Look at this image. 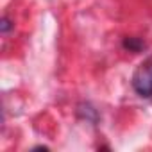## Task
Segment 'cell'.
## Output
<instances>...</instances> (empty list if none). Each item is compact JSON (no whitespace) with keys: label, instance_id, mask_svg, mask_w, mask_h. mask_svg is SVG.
Returning a JSON list of instances; mask_svg holds the SVG:
<instances>
[{"label":"cell","instance_id":"obj_1","mask_svg":"<svg viewBox=\"0 0 152 152\" xmlns=\"http://www.w3.org/2000/svg\"><path fill=\"white\" fill-rule=\"evenodd\" d=\"M132 88L138 95L152 99V59L140 64L132 75Z\"/></svg>","mask_w":152,"mask_h":152},{"label":"cell","instance_id":"obj_2","mask_svg":"<svg viewBox=\"0 0 152 152\" xmlns=\"http://www.w3.org/2000/svg\"><path fill=\"white\" fill-rule=\"evenodd\" d=\"M125 48H131V50H140L143 45H141V41H138V39H134V38H129V39H125Z\"/></svg>","mask_w":152,"mask_h":152},{"label":"cell","instance_id":"obj_3","mask_svg":"<svg viewBox=\"0 0 152 152\" xmlns=\"http://www.w3.org/2000/svg\"><path fill=\"white\" fill-rule=\"evenodd\" d=\"M9 27H11V25H9V20H7V18H4V20H2V32H7V31H9Z\"/></svg>","mask_w":152,"mask_h":152}]
</instances>
